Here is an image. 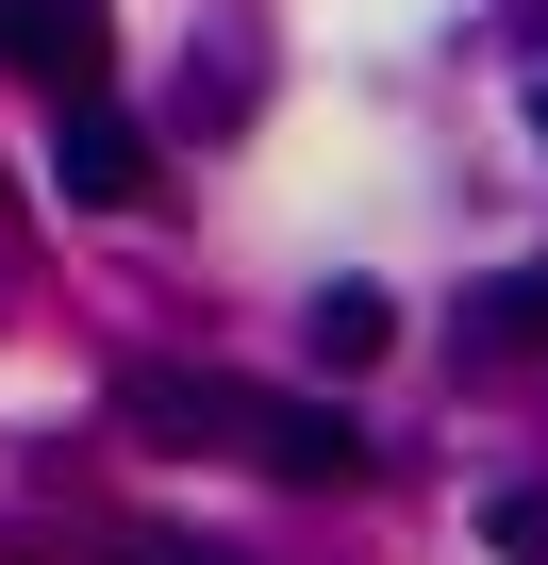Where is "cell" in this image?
I'll list each match as a JSON object with an SVG mask.
<instances>
[{
  "label": "cell",
  "mask_w": 548,
  "mask_h": 565,
  "mask_svg": "<svg viewBox=\"0 0 548 565\" xmlns=\"http://www.w3.org/2000/svg\"><path fill=\"white\" fill-rule=\"evenodd\" d=\"M51 183H67V216H133V200H150V134H133L100 84H67V100H51Z\"/></svg>",
  "instance_id": "1"
},
{
  "label": "cell",
  "mask_w": 548,
  "mask_h": 565,
  "mask_svg": "<svg viewBox=\"0 0 548 565\" xmlns=\"http://www.w3.org/2000/svg\"><path fill=\"white\" fill-rule=\"evenodd\" d=\"M216 433H233L266 482H366V466H383V449H366L333 399H249V383H233V416H216Z\"/></svg>",
  "instance_id": "2"
},
{
  "label": "cell",
  "mask_w": 548,
  "mask_h": 565,
  "mask_svg": "<svg viewBox=\"0 0 548 565\" xmlns=\"http://www.w3.org/2000/svg\"><path fill=\"white\" fill-rule=\"evenodd\" d=\"M0 67H18V84H100L117 67V18H100V0H0Z\"/></svg>",
  "instance_id": "3"
},
{
  "label": "cell",
  "mask_w": 548,
  "mask_h": 565,
  "mask_svg": "<svg viewBox=\"0 0 548 565\" xmlns=\"http://www.w3.org/2000/svg\"><path fill=\"white\" fill-rule=\"evenodd\" d=\"M383 333H399L383 282H316V300H300V350H316V366H383Z\"/></svg>",
  "instance_id": "4"
},
{
  "label": "cell",
  "mask_w": 548,
  "mask_h": 565,
  "mask_svg": "<svg viewBox=\"0 0 548 565\" xmlns=\"http://www.w3.org/2000/svg\"><path fill=\"white\" fill-rule=\"evenodd\" d=\"M117 416H133V433H183V449H200V433L233 416V383H183V366H133V383H117Z\"/></svg>",
  "instance_id": "5"
},
{
  "label": "cell",
  "mask_w": 548,
  "mask_h": 565,
  "mask_svg": "<svg viewBox=\"0 0 548 565\" xmlns=\"http://www.w3.org/2000/svg\"><path fill=\"white\" fill-rule=\"evenodd\" d=\"M465 333L515 366V350H548V266H515V282H482V300H465Z\"/></svg>",
  "instance_id": "6"
},
{
  "label": "cell",
  "mask_w": 548,
  "mask_h": 565,
  "mask_svg": "<svg viewBox=\"0 0 548 565\" xmlns=\"http://www.w3.org/2000/svg\"><path fill=\"white\" fill-rule=\"evenodd\" d=\"M133 565H233V548H133Z\"/></svg>",
  "instance_id": "7"
},
{
  "label": "cell",
  "mask_w": 548,
  "mask_h": 565,
  "mask_svg": "<svg viewBox=\"0 0 548 565\" xmlns=\"http://www.w3.org/2000/svg\"><path fill=\"white\" fill-rule=\"evenodd\" d=\"M531 134H548V84H531Z\"/></svg>",
  "instance_id": "8"
}]
</instances>
